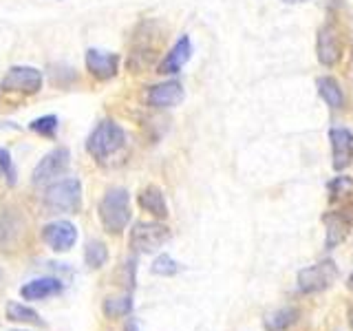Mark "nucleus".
I'll list each match as a JSON object with an SVG mask.
<instances>
[{"label": "nucleus", "instance_id": "nucleus-1", "mask_svg": "<svg viewBox=\"0 0 353 331\" xmlns=\"http://www.w3.org/2000/svg\"><path fill=\"white\" fill-rule=\"evenodd\" d=\"M126 130L113 119L99 121L86 139V150L99 166H113L121 161V154L126 152Z\"/></svg>", "mask_w": 353, "mask_h": 331}, {"label": "nucleus", "instance_id": "nucleus-2", "mask_svg": "<svg viewBox=\"0 0 353 331\" xmlns=\"http://www.w3.org/2000/svg\"><path fill=\"white\" fill-rule=\"evenodd\" d=\"M99 221L110 234H121L130 221V197L126 188H108L97 205Z\"/></svg>", "mask_w": 353, "mask_h": 331}, {"label": "nucleus", "instance_id": "nucleus-3", "mask_svg": "<svg viewBox=\"0 0 353 331\" xmlns=\"http://www.w3.org/2000/svg\"><path fill=\"white\" fill-rule=\"evenodd\" d=\"M44 210L49 214H77L82 208V183L75 177L53 181L44 192Z\"/></svg>", "mask_w": 353, "mask_h": 331}, {"label": "nucleus", "instance_id": "nucleus-4", "mask_svg": "<svg viewBox=\"0 0 353 331\" xmlns=\"http://www.w3.org/2000/svg\"><path fill=\"white\" fill-rule=\"evenodd\" d=\"M338 268L331 259H325L320 263L309 265V268L298 272V292L301 294H318L329 290L338 281Z\"/></svg>", "mask_w": 353, "mask_h": 331}, {"label": "nucleus", "instance_id": "nucleus-5", "mask_svg": "<svg viewBox=\"0 0 353 331\" xmlns=\"http://www.w3.org/2000/svg\"><path fill=\"white\" fill-rule=\"evenodd\" d=\"M170 239V230L163 223L157 221H139L135 228L130 230V248L141 254H152L157 252L163 243H168Z\"/></svg>", "mask_w": 353, "mask_h": 331}, {"label": "nucleus", "instance_id": "nucleus-6", "mask_svg": "<svg viewBox=\"0 0 353 331\" xmlns=\"http://www.w3.org/2000/svg\"><path fill=\"white\" fill-rule=\"evenodd\" d=\"M325 223V245L334 250L345 241L353 230V203H340L338 210H329L323 214Z\"/></svg>", "mask_w": 353, "mask_h": 331}, {"label": "nucleus", "instance_id": "nucleus-7", "mask_svg": "<svg viewBox=\"0 0 353 331\" xmlns=\"http://www.w3.org/2000/svg\"><path fill=\"white\" fill-rule=\"evenodd\" d=\"M71 163V152L69 148H53L51 152H47L44 157L40 159V163L36 166V170L31 174V183L33 185H51L53 181H58V177L66 172Z\"/></svg>", "mask_w": 353, "mask_h": 331}, {"label": "nucleus", "instance_id": "nucleus-8", "mask_svg": "<svg viewBox=\"0 0 353 331\" xmlns=\"http://www.w3.org/2000/svg\"><path fill=\"white\" fill-rule=\"evenodd\" d=\"M42 71L36 66H11L7 75L3 77V88L5 93H22V95H33L42 88Z\"/></svg>", "mask_w": 353, "mask_h": 331}, {"label": "nucleus", "instance_id": "nucleus-9", "mask_svg": "<svg viewBox=\"0 0 353 331\" xmlns=\"http://www.w3.org/2000/svg\"><path fill=\"white\" fill-rule=\"evenodd\" d=\"M316 53H318V62L327 66V69H331V66H336L340 62L342 36H340V27L336 22H325V25L318 29Z\"/></svg>", "mask_w": 353, "mask_h": 331}, {"label": "nucleus", "instance_id": "nucleus-10", "mask_svg": "<svg viewBox=\"0 0 353 331\" xmlns=\"http://www.w3.org/2000/svg\"><path fill=\"white\" fill-rule=\"evenodd\" d=\"M331 141V159H334V170L342 172L353 163V132L345 126H336L329 130Z\"/></svg>", "mask_w": 353, "mask_h": 331}, {"label": "nucleus", "instance_id": "nucleus-11", "mask_svg": "<svg viewBox=\"0 0 353 331\" xmlns=\"http://www.w3.org/2000/svg\"><path fill=\"white\" fill-rule=\"evenodd\" d=\"M42 241L53 252H69L77 241V228L69 221H53L42 230Z\"/></svg>", "mask_w": 353, "mask_h": 331}, {"label": "nucleus", "instance_id": "nucleus-12", "mask_svg": "<svg viewBox=\"0 0 353 331\" xmlns=\"http://www.w3.org/2000/svg\"><path fill=\"white\" fill-rule=\"evenodd\" d=\"M183 84L179 80H168L161 84H154L146 93V104L152 108H174L183 102Z\"/></svg>", "mask_w": 353, "mask_h": 331}, {"label": "nucleus", "instance_id": "nucleus-13", "mask_svg": "<svg viewBox=\"0 0 353 331\" xmlns=\"http://www.w3.org/2000/svg\"><path fill=\"white\" fill-rule=\"evenodd\" d=\"M86 69L95 80H113L119 71V55L99 51V49H88L86 51Z\"/></svg>", "mask_w": 353, "mask_h": 331}, {"label": "nucleus", "instance_id": "nucleus-14", "mask_svg": "<svg viewBox=\"0 0 353 331\" xmlns=\"http://www.w3.org/2000/svg\"><path fill=\"white\" fill-rule=\"evenodd\" d=\"M192 58V42L188 36H181L179 40L174 42V47L165 53V58L159 62L157 66V73L161 75H174V73H179L183 66L190 62Z\"/></svg>", "mask_w": 353, "mask_h": 331}, {"label": "nucleus", "instance_id": "nucleus-15", "mask_svg": "<svg viewBox=\"0 0 353 331\" xmlns=\"http://www.w3.org/2000/svg\"><path fill=\"white\" fill-rule=\"evenodd\" d=\"M64 290V283L55 276H42V279H33L20 287V296L25 301H47L51 296H58Z\"/></svg>", "mask_w": 353, "mask_h": 331}, {"label": "nucleus", "instance_id": "nucleus-16", "mask_svg": "<svg viewBox=\"0 0 353 331\" xmlns=\"http://www.w3.org/2000/svg\"><path fill=\"white\" fill-rule=\"evenodd\" d=\"M137 201L152 217H157V219H165V217H168V205H165V197H163V192L159 190L157 185L143 188V190L139 192V197H137Z\"/></svg>", "mask_w": 353, "mask_h": 331}, {"label": "nucleus", "instance_id": "nucleus-17", "mask_svg": "<svg viewBox=\"0 0 353 331\" xmlns=\"http://www.w3.org/2000/svg\"><path fill=\"white\" fill-rule=\"evenodd\" d=\"M318 93H320V97L325 99V104L329 106V108H334V110H338V108H342L345 106V93H342V86H340V82L336 80V77H329V75H325V77H318Z\"/></svg>", "mask_w": 353, "mask_h": 331}, {"label": "nucleus", "instance_id": "nucleus-18", "mask_svg": "<svg viewBox=\"0 0 353 331\" xmlns=\"http://www.w3.org/2000/svg\"><path fill=\"white\" fill-rule=\"evenodd\" d=\"M5 316L7 320H11V323H22V325H44V320L40 318V314L36 312V309H31L29 305H22V303H16L11 301L7 303L5 307Z\"/></svg>", "mask_w": 353, "mask_h": 331}, {"label": "nucleus", "instance_id": "nucleus-19", "mask_svg": "<svg viewBox=\"0 0 353 331\" xmlns=\"http://www.w3.org/2000/svg\"><path fill=\"white\" fill-rule=\"evenodd\" d=\"M22 234V219L20 214H5L0 219V248L9 245V243H16Z\"/></svg>", "mask_w": 353, "mask_h": 331}, {"label": "nucleus", "instance_id": "nucleus-20", "mask_svg": "<svg viewBox=\"0 0 353 331\" xmlns=\"http://www.w3.org/2000/svg\"><path fill=\"white\" fill-rule=\"evenodd\" d=\"M296 318H298V312L294 307H283L279 312L268 316L265 327H268V331H285L287 327H292L296 323Z\"/></svg>", "mask_w": 353, "mask_h": 331}, {"label": "nucleus", "instance_id": "nucleus-21", "mask_svg": "<svg viewBox=\"0 0 353 331\" xmlns=\"http://www.w3.org/2000/svg\"><path fill=\"white\" fill-rule=\"evenodd\" d=\"M106 259H108V250H106V245L102 241H88L86 243V250H84V261H86V265L91 270H99L102 265L106 263Z\"/></svg>", "mask_w": 353, "mask_h": 331}, {"label": "nucleus", "instance_id": "nucleus-22", "mask_svg": "<svg viewBox=\"0 0 353 331\" xmlns=\"http://www.w3.org/2000/svg\"><path fill=\"white\" fill-rule=\"evenodd\" d=\"M132 303H130V296H115V298H106L104 303V314L110 318H121L130 314Z\"/></svg>", "mask_w": 353, "mask_h": 331}, {"label": "nucleus", "instance_id": "nucleus-23", "mask_svg": "<svg viewBox=\"0 0 353 331\" xmlns=\"http://www.w3.org/2000/svg\"><path fill=\"white\" fill-rule=\"evenodd\" d=\"M58 115H42V117H38V119H33L31 124H29V128L33 130V132H38V135H42V137H55L58 135Z\"/></svg>", "mask_w": 353, "mask_h": 331}, {"label": "nucleus", "instance_id": "nucleus-24", "mask_svg": "<svg viewBox=\"0 0 353 331\" xmlns=\"http://www.w3.org/2000/svg\"><path fill=\"white\" fill-rule=\"evenodd\" d=\"M347 194H353V179L345 174L336 177V179L329 183V199L331 201H342Z\"/></svg>", "mask_w": 353, "mask_h": 331}, {"label": "nucleus", "instance_id": "nucleus-25", "mask_svg": "<svg viewBox=\"0 0 353 331\" xmlns=\"http://www.w3.org/2000/svg\"><path fill=\"white\" fill-rule=\"evenodd\" d=\"M176 272H179V263H176L170 254H161V257H157L152 263V274H157V276H174Z\"/></svg>", "mask_w": 353, "mask_h": 331}, {"label": "nucleus", "instance_id": "nucleus-26", "mask_svg": "<svg viewBox=\"0 0 353 331\" xmlns=\"http://www.w3.org/2000/svg\"><path fill=\"white\" fill-rule=\"evenodd\" d=\"M0 177H5V181L9 185H16L18 177H16V166L11 159V152L7 148H0Z\"/></svg>", "mask_w": 353, "mask_h": 331}, {"label": "nucleus", "instance_id": "nucleus-27", "mask_svg": "<svg viewBox=\"0 0 353 331\" xmlns=\"http://www.w3.org/2000/svg\"><path fill=\"white\" fill-rule=\"evenodd\" d=\"M347 318H349V325H351V329H353V303L349 305V312H347Z\"/></svg>", "mask_w": 353, "mask_h": 331}, {"label": "nucleus", "instance_id": "nucleus-28", "mask_svg": "<svg viewBox=\"0 0 353 331\" xmlns=\"http://www.w3.org/2000/svg\"><path fill=\"white\" fill-rule=\"evenodd\" d=\"M287 5H303V3H309V0H285Z\"/></svg>", "mask_w": 353, "mask_h": 331}, {"label": "nucleus", "instance_id": "nucleus-29", "mask_svg": "<svg viewBox=\"0 0 353 331\" xmlns=\"http://www.w3.org/2000/svg\"><path fill=\"white\" fill-rule=\"evenodd\" d=\"M347 285H349V290H353V272H351V276H349V283H347Z\"/></svg>", "mask_w": 353, "mask_h": 331}, {"label": "nucleus", "instance_id": "nucleus-30", "mask_svg": "<svg viewBox=\"0 0 353 331\" xmlns=\"http://www.w3.org/2000/svg\"><path fill=\"white\" fill-rule=\"evenodd\" d=\"M0 283H3V272H0Z\"/></svg>", "mask_w": 353, "mask_h": 331}, {"label": "nucleus", "instance_id": "nucleus-31", "mask_svg": "<svg viewBox=\"0 0 353 331\" xmlns=\"http://www.w3.org/2000/svg\"><path fill=\"white\" fill-rule=\"evenodd\" d=\"M14 331H25V329H14Z\"/></svg>", "mask_w": 353, "mask_h": 331}]
</instances>
